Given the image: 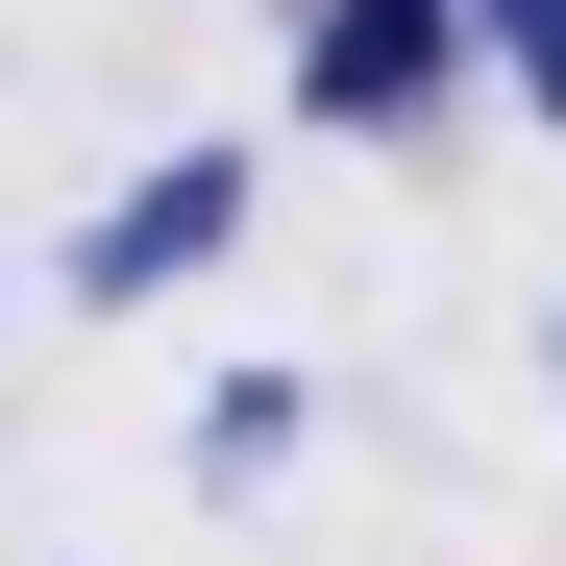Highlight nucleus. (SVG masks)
I'll return each instance as SVG.
<instances>
[{"label": "nucleus", "instance_id": "obj_4", "mask_svg": "<svg viewBox=\"0 0 566 566\" xmlns=\"http://www.w3.org/2000/svg\"><path fill=\"white\" fill-rule=\"evenodd\" d=\"M468 74H517V99L566 124V0H468Z\"/></svg>", "mask_w": 566, "mask_h": 566}, {"label": "nucleus", "instance_id": "obj_1", "mask_svg": "<svg viewBox=\"0 0 566 566\" xmlns=\"http://www.w3.org/2000/svg\"><path fill=\"white\" fill-rule=\"evenodd\" d=\"M468 0H296V124H443Z\"/></svg>", "mask_w": 566, "mask_h": 566}, {"label": "nucleus", "instance_id": "obj_2", "mask_svg": "<svg viewBox=\"0 0 566 566\" xmlns=\"http://www.w3.org/2000/svg\"><path fill=\"white\" fill-rule=\"evenodd\" d=\"M222 247H247V148H148L99 198V247H74V296H172V271H222Z\"/></svg>", "mask_w": 566, "mask_h": 566}, {"label": "nucleus", "instance_id": "obj_3", "mask_svg": "<svg viewBox=\"0 0 566 566\" xmlns=\"http://www.w3.org/2000/svg\"><path fill=\"white\" fill-rule=\"evenodd\" d=\"M296 395H321V369H222V395H198V468H222V493L296 468Z\"/></svg>", "mask_w": 566, "mask_h": 566}]
</instances>
